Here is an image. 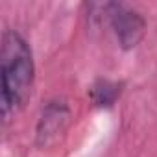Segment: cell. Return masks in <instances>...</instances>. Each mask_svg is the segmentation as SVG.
Masks as SVG:
<instances>
[{"label":"cell","instance_id":"obj_4","mask_svg":"<svg viewBox=\"0 0 157 157\" xmlns=\"http://www.w3.org/2000/svg\"><path fill=\"white\" fill-rule=\"evenodd\" d=\"M124 87H126L124 82L111 80V78H96L89 85L87 94H89L91 104L96 109H111L122 98Z\"/></svg>","mask_w":157,"mask_h":157},{"label":"cell","instance_id":"obj_2","mask_svg":"<svg viewBox=\"0 0 157 157\" xmlns=\"http://www.w3.org/2000/svg\"><path fill=\"white\" fill-rule=\"evenodd\" d=\"M96 8L100 13L93 17L111 28V33L115 35L120 50H135L144 41L148 32V21L137 8L124 2H105L96 4Z\"/></svg>","mask_w":157,"mask_h":157},{"label":"cell","instance_id":"obj_3","mask_svg":"<svg viewBox=\"0 0 157 157\" xmlns=\"http://www.w3.org/2000/svg\"><path fill=\"white\" fill-rule=\"evenodd\" d=\"M72 122V109L68 102L61 96H54L46 100L39 111L35 131H33V142L39 150H50L57 146Z\"/></svg>","mask_w":157,"mask_h":157},{"label":"cell","instance_id":"obj_1","mask_svg":"<svg viewBox=\"0 0 157 157\" xmlns=\"http://www.w3.org/2000/svg\"><path fill=\"white\" fill-rule=\"evenodd\" d=\"M35 83V59L30 41L15 28H6L0 44V104L8 124L30 100Z\"/></svg>","mask_w":157,"mask_h":157}]
</instances>
